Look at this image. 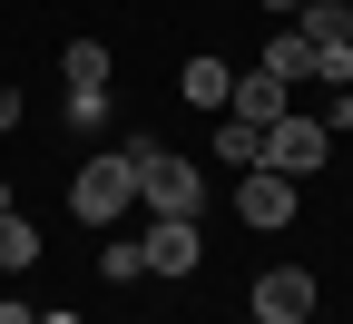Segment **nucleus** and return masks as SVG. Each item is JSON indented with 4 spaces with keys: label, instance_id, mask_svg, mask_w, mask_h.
I'll return each instance as SVG.
<instances>
[{
    "label": "nucleus",
    "instance_id": "obj_1",
    "mask_svg": "<svg viewBox=\"0 0 353 324\" xmlns=\"http://www.w3.org/2000/svg\"><path fill=\"white\" fill-rule=\"evenodd\" d=\"M128 167H138V197L157 216H196L206 207V167L176 158V148H157V137H128Z\"/></svg>",
    "mask_w": 353,
    "mask_h": 324
},
{
    "label": "nucleus",
    "instance_id": "obj_2",
    "mask_svg": "<svg viewBox=\"0 0 353 324\" xmlns=\"http://www.w3.org/2000/svg\"><path fill=\"white\" fill-rule=\"evenodd\" d=\"M324 158H334V128H324V118H304V108H285L275 128H265V148H255V167L294 177V187H304V177H314Z\"/></svg>",
    "mask_w": 353,
    "mask_h": 324
},
{
    "label": "nucleus",
    "instance_id": "obj_3",
    "mask_svg": "<svg viewBox=\"0 0 353 324\" xmlns=\"http://www.w3.org/2000/svg\"><path fill=\"white\" fill-rule=\"evenodd\" d=\"M128 197H138V167H128V148L88 158V167L69 177V207H79V226H118V216H128Z\"/></svg>",
    "mask_w": 353,
    "mask_h": 324
},
{
    "label": "nucleus",
    "instance_id": "obj_4",
    "mask_svg": "<svg viewBox=\"0 0 353 324\" xmlns=\"http://www.w3.org/2000/svg\"><path fill=\"white\" fill-rule=\"evenodd\" d=\"M138 265H148V275H196V265H206V226H196V216H157L148 236H138Z\"/></svg>",
    "mask_w": 353,
    "mask_h": 324
},
{
    "label": "nucleus",
    "instance_id": "obj_5",
    "mask_svg": "<svg viewBox=\"0 0 353 324\" xmlns=\"http://www.w3.org/2000/svg\"><path fill=\"white\" fill-rule=\"evenodd\" d=\"M236 216L255 226V236L294 226V177H275V167H245V177H236Z\"/></svg>",
    "mask_w": 353,
    "mask_h": 324
},
{
    "label": "nucleus",
    "instance_id": "obj_6",
    "mask_svg": "<svg viewBox=\"0 0 353 324\" xmlns=\"http://www.w3.org/2000/svg\"><path fill=\"white\" fill-rule=\"evenodd\" d=\"M314 314V275L304 265H265L255 275V324H304Z\"/></svg>",
    "mask_w": 353,
    "mask_h": 324
},
{
    "label": "nucleus",
    "instance_id": "obj_7",
    "mask_svg": "<svg viewBox=\"0 0 353 324\" xmlns=\"http://www.w3.org/2000/svg\"><path fill=\"white\" fill-rule=\"evenodd\" d=\"M176 99H187V108H206V118H226L236 69H226V59H187V69H176Z\"/></svg>",
    "mask_w": 353,
    "mask_h": 324
},
{
    "label": "nucleus",
    "instance_id": "obj_8",
    "mask_svg": "<svg viewBox=\"0 0 353 324\" xmlns=\"http://www.w3.org/2000/svg\"><path fill=\"white\" fill-rule=\"evenodd\" d=\"M285 108H294V88H285V79H265V69L236 79V99H226V118H245V128H275Z\"/></svg>",
    "mask_w": 353,
    "mask_h": 324
},
{
    "label": "nucleus",
    "instance_id": "obj_9",
    "mask_svg": "<svg viewBox=\"0 0 353 324\" xmlns=\"http://www.w3.org/2000/svg\"><path fill=\"white\" fill-rule=\"evenodd\" d=\"M294 30L314 39V50H353V0H304Z\"/></svg>",
    "mask_w": 353,
    "mask_h": 324
},
{
    "label": "nucleus",
    "instance_id": "obj_10",
    "mask_svg": "<svg viewBox=\"0 0 353 324\" xmlns=\"http://www.w3.org/2000/svg\"><path fill=\"white\" fill-rule=\"evenodd\" d=\"M265 79H314V39H304V30H275V39H265Z\"/></svg>",
    "mask_w": 353,
    "mask_h": 324
},
{
    "label": "nucleus",
    "instance_id": "obj_11",
    "mask_svg": "<svg viewBox=\"0 0 353 324\" xmlns=\"http://www.w3.org/2000/svg\"><path fill=\"white\" fill-rule=\"evenodd\" d=\"M30 265H39V226L10 207V216H0V275H30Z\"/></svg>",
    "mask_w": 353,
    "mask_h": 324
},
{
    "label": "nucleus",
    "instance_id": "obj_12",
    "mask_svg": "<svg viewBox=\"0 0 353 324\" xmlns=\"http://www.w3.org/2000/svg\"><path fill=\"white\" fill-rule=\"evenodd\" d=\"M69 88H108V39H69Z\"/></svg>",
    "mask_w": 353,
    "mask_h": 324
},
{
    "label": "nucleus",
    "instance_id": "obj_13",
    "mask_svg": "<svg viewBox=\"0 0 353 324\" xmlns=\"http://www.w3.org/2000/svg\"><path fill=\"white\" fill-rule=\"evenodd\" d=\"M255 148H265V128H245V118H226V128H216V167H255Z\"/></svg>",
    "mask_w": 353,
    "mask_h": 324
},
{
    "label": "nucleus",
    "instance_id": "obj_14",
    "mask_svg": "<svg viewBox=\"0 0 353 324\" xmlns=\"http://www.w3.org/2000/svg\"><path fill=\"white\" fill-rule=\"evenodd\" d=\"M99 275H108V285H138V275H148V265H138V236H108V246H99Z\"/></svg>",
    "mask_w": 353,
    "mask_h": 324
},
{
    "label": "nucleus",
    "instance_id": "obj_15",
    "mask_svg": "<svg viewBox=\"0 0 353 324\" xmlns=\"http://www.w3.org/2000/svg\"><path fill=\"white\" fill-rule=\"evenodd\" d=\"M69 128L99 137V128H108V88H69Z\"/></svg>",
    "mask_w": 353,
    "mask_h": 324
},
{
    "label": "nucleus",
    "instance_id": "obj_16",
    "mask_svg": "<svg viewBox=\"0 0 353 324\" xmlns=\"http://www.w3.org/2000/svg\"><path fill=\"white\" fill-rule=\"evenodd\" d=\"M0 324H39V305H20V295H0Z\"/></svg>",
    "mask_w": 353,
    "mask_h": 324
},
{
    "label": "nucleus",
    "instance_id": "obj_17",
    "mask_svg": "<svg viewBox=\"0 0 353 324\" xmlns=\"http://www.w3.org/2000/svg\"><path fill=\"white\" fill-rule=\"evenodd\" d=\"M20 108H30V99H20V88H0V128H20Z\"/></svg>",
    "mask_w": 353,
    "mask_h": 324
},
{
    "label": "nucleus",
    "instance_id": "obj_18",
    "mask_svg": "<svg viewBox=\"0 0 353 324\" xmlns=\"http://www.w3.org/2000/svg\"><path fill=\"white\" fill-rule=\"evenodd\" d=\"M255 10H275V20H294V10H304V0H255Z\"/></svg>",
    "mask_w": 353,
    "mask_h": 324
},
{
    "label": "nucleus",
    "instance_id": "obj_19",
    "mask_svg": "<svg viewBox=\"0 0 353 324\" xmlns=\"http://www.w3.org/2000/svg\"><path fill=\"white\" fill-rule=\"evenodd\" d=\"M39 324H88V314H69V305H50V314H39Z\"/></svg>",
    "mask_w": 353,
    "mask_h": 324
},
{
    "label": "nucleus",
    "instance_id": "obj_20",
    "mask_svg": "<svg viewBox=\"0 0 353 324\" xmlns=\"http://www.w3.org/2000/svg\"><path fill=\"white\" fill-rule=\"evenodd\" d=\"M0 216H10V177H0Z\"/></svg>",
    "mask_w": 353,
    "mask_h": 324
},
{
    "label": "nucleus",
    "instance_id": "obj_21",
    "mask_svg": "<svg viewBox=\"0 0 353 324\" xmlns=\"http://www.w3.org/2000/svg\"><path fill=\"white\" fill-rule=\"evenodd\" d=\"M245 324H255V314H245Z\"/></svg>",
    "mask_w": 353,
    "mask_h": 324
}]
</instances>
